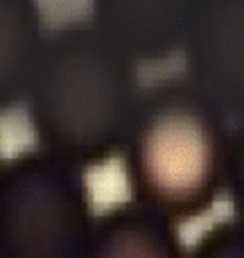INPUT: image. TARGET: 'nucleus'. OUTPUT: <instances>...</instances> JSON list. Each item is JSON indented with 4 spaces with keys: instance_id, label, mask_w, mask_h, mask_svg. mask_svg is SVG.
Instances as JSON below:
<instances>
[{
    "instance_id": "obj_8",
    "label": "nucleus",
    "mask_w": 244,
    "mask_h": 258,
    "mask_svg": "<svg viewBox=\"0 0 244 258\" xmlns=\"http://www.w3.org/2000/svg\"><path fill=\"white\" fill-rule=\"evenodd\" d=\"M192 258H244V218L217 222L197 238Z\"/></svg>"
},
{
    "instance_id": "obj_1",
    "label": "nucleus",
    "mask_w": 244,
    "mask_h": 258,
    "mask_svg": "<svg viewBox=\"0 0 244 258\" xmlns=\"http://www.w3.org/2000/svg\"><path fill=\"white\" fill-rule=\"evenodd\" d=\"M138 66L93 21L54 30L25 98L39 147L84 170L120 156L145 95Z\"/></svg>"
},
{
    "instance_id": "obj_9",
    "label": "nucleus",
    "mask_w": 244,
    "mask_h": 258,
    "mask_svg": "<svg viewBox=\"0 0 244 258\" xmlns=\"http://www.w3.org/2000/svg\"><path fill=\"white\" fill-rule=\"evenodd\" d=\"M228 195H231L235 215L244 218V116L233 127L231 170H228Z\"/></svg>"
},
{
    "instance_id": "obj_3",
    "label": "nucleus",
    "mask_w": 244,
    "mask_h": 258,
    "mask_svg": "<svg viewBox=\"0 0 244 258\" xmlns=\"http://www.w3.org/2000/svg\"><path fill=\"white\" fill-rule=\"evenodd\" d=\"M93 222L82 165L43 147L3 163V258H84Z\"/></svg>"
},
{
    "instance_id": "obj_4",
    "label": "nucleus",
    "mask_w": 244,
    "mask_h": 258,
    "mask_svg": "<svg viewBox=\"0 0 244 258\" xmlns=\"http://www.w3.org/2000/svg\"><path fill=\"white\" fill-rule=\"evenodd\" d=\"M181 54L188 80L231 118L244 116V0H199Z\"/></svg>"
},
{
    "instance_id": "obj_2",
    "label": "nucleus",
    "mask_w": 244,
    "mask_h": 258,
    "mask_svg": "<svg viewBox=\"0 0 244 258\" xmlns=\"http://www.w3.org/2000/svg\"><path fill=\"white\" fill-rule=\"evenodd\" d=\"M231 145V116L195 82H156L120 154L129 192L177 224L201 218L228 190Z\"/></svg>"
},
{
    "instance_id": "obj_6",
    "label": "nucleus",
    "mask_w": 244,
    "mask_h": 258,
    "mask_svg": "<svg viewBox=\"0 0 244 258\" xmlns=\"http://www.w3.org/2000/svg\"><path fill=\"white\" fill-rule=\"evenodd\" d=\"M177 222L138 200L111 206L98 215L86 258H181Z\"/></svg>"
},
{
    "instance_id": "obj_7",
    "label": "nucleus",
    "mask_w": 244,
    "mask_h": 258,
    "mask_svg": "<svg viewBox=\"0 0 244 258\" xmlns=\"http://www.w3.org/2000/svg\"><path fill=\"white\" fill-rule=\"evenodd\" d=\"M48 36L39 0H0V104L3 111L25 104Z\"/></svg>"
},
{
    "instance_id": "obj_5",
    "label": "nucleus",
    "mask_w": 244,
    "mask_h": 258,
    "mask_svg": "<svg viewBox=\"0 0 244 258\" xmlns=\"http://www.w3.org/2000/svg\"><path fill=\"white\" fill-rule=\"evenodd\" d=\"M199 0H91V21L136 63L181 52Z\"/></svg>"
}]
</instances>
